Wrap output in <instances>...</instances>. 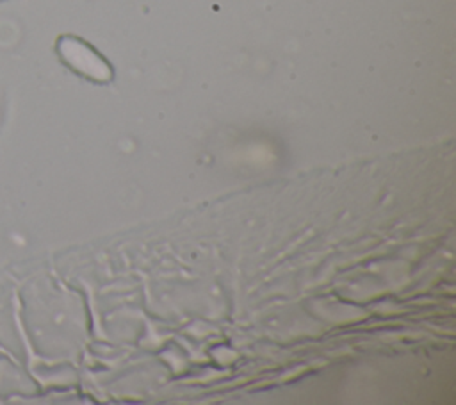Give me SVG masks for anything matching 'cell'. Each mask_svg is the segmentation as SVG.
I'll use <instances>...</instances> for the list:
<instances>
[{"mask_svg":"<svg viewBox=\"0 0 456 405\" xmlns=\"http://www.w3.org/2000/svg\"><path fill=\"white\" fill-rule=\"evenodd\" d=\"M55 54L64 66L87 80L107 82L112 77L109 62L89 43L77 36H59L55 41Z\"/></svg>","mask_w":456,"mask_h":405,"instance_id":"cell-1","label":"cell"}]
</instances>
